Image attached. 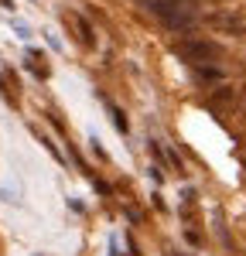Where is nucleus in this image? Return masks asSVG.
I'll return each instance as SVG.
<instances>
[{
    "instance_id": "3",
    "label": "nucleus",
    "mask_w": 246,
    "mask_h": 256,
    "mask_svg": "<svg viewBox=\"0 0 246 256\" xmlns=\"http://www.w3.org/2000/svg\"><path fill=\"white\" fill-rule=\"evenodd\" d=\"M208 24L222 34H246V18L232 14V10H219V14H208Z\"/></svg>"
},
{
    "instance_id": "2",
    "label": "nucleus",
    "mask_w": 246,
    "mask_h": 256,
    "mask_svg": "<svg viewBox=\"0 0 246 256\" xmlns=\"http://www.w3.org/2000/svg\"><path fill=\"white\" fill-rule=\"evenodd\" d=\"M178 55H182L184 62L205 65V62H216L222 52H219V44H212V41H182V44H178Z\"/></svg>"
},
{
    "instance_id": "1",
    "label": "nucleus",
    "mask_w": 246,
    "mask_h": 256,
    "mask_svg": "<svg viewBox=\"0 0 246 256\" xmlns=\"http://www.w3.org/2000/svg\"><path fill=\"white\" fill-rule=\"evenodd\" d=\"M144 4H147V10H150L154 18H161L168 28H188V24L195 20L192 0H144Z\"/></svg>"
},
{
    "instance_id": "4",
    "label": "nucleus",
    "mask_w": 246,
    "mask_h": 256,
    "mask_svg": "<svg viewBox=\"0 0 246 256\" xmlns=\"http://www.w3.org/2000/svg\"><path fill=\"white\" fill-rule=\"evenodd\" d=\"M232 99H236V92H232L229 86H222V89L212 96V106H216V110H219V106H232Z\"/></svg>"
}]
</instances>
